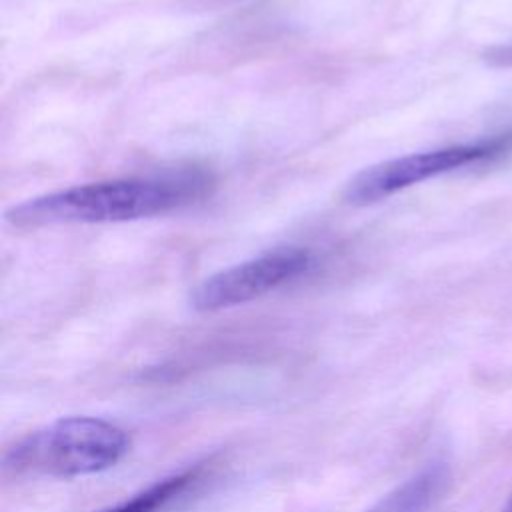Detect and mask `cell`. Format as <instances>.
Masks as SVG:
<instances>
[{"instance_id":"3957f363","label":"cell","mask_w":512,"mask_h":512,"mask_svg":"<svg viewBox=\"0 0 512 512\" xmlns=\"http://www.w3.org/2000/svg\"><path fill=\"white\" fill-rule=\"evenodd\" d=\"M510 148L512 134L506 132L468 144L392 158L358 172L346 184L344 200L352 206L374 204L428 178L506 154Z\"/></svg>"},{"instance_id":"277c9868","label":"cell","mask_w":512,"mask_h":512,"mask_svg":"<svg viewBox=\"0 0 512 512\" xmlns=\"http://www.w3.org/2000/svg\"><path fill=\"white\" fill-rule=\"evenodd\" d=\"M308 266L310 254L300 248H280L262 254L208 276L190 294V306L198 312L234 308L294 280Z\"/></svg>"},{"instance_id":"8992f818","label":"cell","mask_w":512,"mask_h":512,"mask_svg":"<svg viewBox=\"0 0 512 512\" xmlns=\"http://www.w3.org/2000/svg\"><path fill=\"white\" fill-rule=\"evenodd\" d=\"M198 478V470H184L178 474H172L168 478H162L148 488L132 494L130 498L102 508L94 512H158L166 508L170 502L180 498Z\"/></svg>"},{"instance_id":"6da1fadb","label":"cell","mask_w":512,"mask_h":512,"mask_svg":"<svg viewBox=\"0 0 512 512\" xmlns=\"http://www.w3.org/2000/svg\"><path fill=\"white\" fill-rule=\"evenodd\" d=\"M196 176L108 180L30 198L6 212L18 228L50 224H94L148 218L174 210L200 194Z\"/></svg>"},{"instance_id":"7a4b0ae2","label":"cell","mask_w":512,"mask_h":512,"mask_svg":"<svg viewBox=\"0 0 512 512\" xmlns=\"http://www.w3.org/2000/svg\"><path fill=\"white\" fill-rule=\"evenodd\" d=\"M130 448L126 430L96 416H66L38 428L4 452V470L78 478L116 466Z\"/></svg>"},{"instance_id":"ba28073f","label":"cell","mask_w":512,"mask_h":512,"mask_svg":"<svg viewBox=\"0 0 512 512\" xmlns=\"http://www.w3.org/2000/svg\"><path fill=\"white\" fill-rule=\"evenodd\" d=\"M500 512H512V492H510V496L506 498V502H504V506H502Z\"/></svg>"},{"instance_id":"52a82bcc","label":"cell","mask_w":512,"mask_h":512,"mask_svg":"<svg viewBox=\"0 0 512 512\" xmlns=\"http://www.w3.org/2000/svg\"><path fill=\"white\" fill-rule=\"evenodd\" d=\"M484 58L494 68H512V42L486 50Z\"/></svg>"},{"instance_id":"5b68a950","label":"cell","mask_w":512,"mask_h":512,"mask_svg":"<svg viewBox=\"0 0 512 512\" xmlns=\"http://www.w3.org/2000/svg\"><path fill=\"white\" fill-rule=\"evenodd\" d=\"M448 470L442 464H430L418 474L398 484L364 512H424L444 490Z\"/></svg>"}]
</instances>
